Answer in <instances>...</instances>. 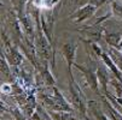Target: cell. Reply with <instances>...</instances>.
I'll use <instances>...</instances> for the list:
<instances>
[{
  "mask_svg": "<svg viewBox=\"0 0 122 120\" xmlns=\"http://www.w3.org/2000/svg\"><path fill=\"white\" fill-rule=\"evenodd\" d=\"M62 53L64 54L65 59L68 60V65H69V68H70L71 64L75 60V53H76V46H75V43L69 42V43L64 44L63 48H62Z\"/></svg>",
  "mask_w": 122,
  "mask_h": 120,
  "instance_id": "cell-1",
  "label": "cell"
}]
</instances>
